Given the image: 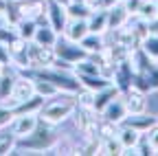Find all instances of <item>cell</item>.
Here are the masks:
<instances>
[{"label": "cell", "instance_id": "1", "mask_svg": "<svg viewBox=\"0 0 158 156\" xmlns=\"http://www.w3.org/2000/svg\"><path fill=\"white\" fill-rule=\"evenodd\" d=\"M22 75H29V77H37V79H46L51 82L59 92H68V95H75L81 84H79L77 75H73L70 70L66 68H57V66H46V68H27L22 70Z\"/></svg>", "mask_w": 158, "mask_h": 156}, {"label": "cell", "instance_id": "2", "mask_svg": "<svg viewBox=\"0 0 158 156\" xmlns=\"http://www.w3.org/2000/svg\"><path fill=\"white\" fill-rule=\"evenodd\" d=\"M77 108V101H75V95H68V92H62V97L51 103H44L42 110H40V119H42L44 123L48 125H57L66 121L68 116H73Z\"/></svg>", "mask_w": 158, "mask_h": 156}, {"label": "cell", "instance_id": "3", "mask_svg": "<svg viewBox=\"0 0 158 156\" xmlns=\"http://www.w3.org/2000/svg\"><path fill=\"white\" fill-rule=\"evenodd\" d=\"M55 143H57L55 132H53L51 125L44 123L42 119H40L37 128H35L31 134L22 136V139H18V147H22V150H27V152H46V150H53Z\"/></svg>", "mask_w": 158, "mask_h": 156}, {"label": "cell", "instance_id": "4", "mask_svg": "<svg viewBox=\"0 0 158 156\" xmlns=\"http://www.w3.org/2000/svg\"><path fill=\"white\" fill-rule=\"evenodd\" d=\"M55 53H57V57L59 60H64V62H68V64H77V62H81V60H86V57H90L88 55V51L81 46V44H77V42H70V40H62V37H57V42H55Z\"/></svg>", "mask_w": 158, "mask_h": 156}, {"label": "cell", "instance_id": "5", "mask_svg": "<svg viewBox=\"0 0 158 156\" xmlns=\"http://www.w3.org/2000/svg\"><path fill=\"white\" fill-rule=\"evenodd\" d=\"M35 95V82H33V77H29V75H20V77H15V82H13V92H11V97L2 103V106H7V108H13L15 103H20V101H27L29 97H33Z\"/></svg>", "mask_w": 158, "mask_h": 156}, {"label": "cell", "instance_id": "6", "mask_svg": "<svg viewBox=\"0 0 158 156\" xmlns=\"http://www.w3.org/2000/svg\"><path fill=\"white\" fill-rule=\"evenodd\" d=\"M29 60H31V68H46V66L55 64L57 53L53 46H42V44L29 42Z\"/></svg>", "mask_w": 158, "mask_h": 156}, {"label": "cell", "instance_id": "7", "mask_svg": "<svg viewBox=\"0 0 158 156\" xmlns=\"http://www.w3.org/2000/svg\"><path fill=\"white\" fill-rule=\"evenodd\" d=\"M132 82H134V64H132V60L127 57V60H123V62L116 64L114 75H112V84L118 88L121 95H125L132 88Z\"/></svg>", "mask_w": 158, "mask_h": 156}, {"label": "cell", "instance_id": "8", "mask_svg": "<svg viewBox=\"0 0 158 156\" xmlns=\"http://www.w3.org/2000/svg\"><path fill=\"white\" fill-rule=\"evenodd\" d=\"M46 22L62 35L66 29V22H68L66 7L62 2H57V0H46Z\"/></svg>", "mask_w": 158, "mask_h": 156}, {"label": "cell", "instance_id": "9", "mask_svg": "<svg viewBox=\"0 0 158 156\" xmlns=\"http://www.w3.org/2000/svg\"><path fill=\"white\" fill-rule=\"evenodd\" d=\"M99 116L101 119H106V121H112V123H123L125 121V116H127V108H125V101H123V95H118V97H114V99L99 112Z\"/></svg>", "mask_w": 158, "mask_h": 156}, {"label": "cell", "instance_id": "10", "mask_svg": "<svg viewBox=\"0 0 158 156\" xmlns=\"http://www.w3.org/2000/svg\"><path fill=\"white\" fill-rule=\"evenodd\" d=\"M88 33H90V29H88V20H81V18H68L66 29H64V37H66V40L79 44Z\"/></svg>", "mask_w": 158, "mask_h": 156}, {"label": "cell", "instance_id": "11", "mask_svg": "<svg viewBox=\"0 0 158 156\" xmlns=\"http://www.w3.org/2000/svg\"><path fill=\"white\" fill-rule=\"evenodd\" d=\"M37 123H40V114H18L11 123V130L15 132L18 139H22L37 128Z\"/></svg>", "mask_w": 158, "mask_h": 156}, {"label": "cell", "instance_id": "12", "mask_svg": "<svg viewBox=\"0 0 158 156\" xmlns=\"http://www.w3.org/2000/svg\"><path fill=\"white\" fill-rule=\"evenodd\" d=\"M130 20V11L125 7V2H116L114 7L108 9V29L118 31L121 27H125Z\"/></svg>", "mask_w": 158, "mask_h": 156}, {"label": "cell", "instance_id": "13", "mask_svg": "<svg viewBox=\"0 0 158 156\" xmlns=\"http://www.w3.org/2000/svg\"><path fill=\"white\" fill-rule=\"evenodd\" d=\"M123 101H125L127 114H138V112H145V110H147V99H145V92L136 90V88H130V90L123 95Z\"/></svg>", "mask_w": 158, "mask_h": 156}, {"label": "cell", "instance_id": "14", "mask_svg": "<svg viewBox=\"0 0 158 156\" xmlns=\"http://www.w3.org/2000/svg\"><path fill=\"white\" fill-rule=\"evenodd\" d=\"M77 79H79V84H81V88H88L92 92L103 90V88H108L112 84L110 77H106L101 73H97V75H77Z\"/></svg>", "mask_w": 158, "mask_h": 156}, {"label": "cell", "instance_id": "15", "mask_svg": "<svg viewBox=\"0 0 158 156\" xmlns=\"http://www.w3.org/2000/svg\"><path fill=\"white\" fill-rule=\"evenodd\" d=\"M57 37H59V33H57V31H55L48 22H44V24H37L35 35H33V40H31V42L42 44V46H55Z\"/></svg>", "mask_w": 158, "mask_h": 156}, {"label": "cell", "instance_id": "16", "mask_svg": "<svg viewBox=\"0 0 158 156\" xmlns=\"http://www.w3.org/2000/svg\"><path fill=\"white\" fill-rule=\"evenodd\" d=\"M125 125L138 130V132H147L149 128L156 125V116L147 114V112H138V114H127L125 116Z\"/></svg>", "mask_w": 158, "mask_h": 156}, {"label": "cell", "instance_id": "17", "mask_svg": "<svg viewBox=\"0 0 158 156\" xmlns=\"http://www.w3.org/2000/svg\"><path fill=\"white\" fill-rule=\"evenodd\" d=\"M44 106V97H40V95H33L29 97L27 101H20L13 106V114H40V110H42Z\"/></svg>", "mask_w": 158, "mask_h": 156}, {"label": "cell", "instance_id": "18", "mask_svg": "<svg viewBox=\"0 0 158 156\" xmlns=\"http://www.w3.org/2000/svg\"><path fill=\"white\" fill-rule=\"evenodd\" d=\"M118 95H121V92H118V88L114 86V84H110L108 88H103V90H97L94 92V103H92V110L99 114V112H101L112 99H114V97H118Z\"/></svg>", "mask_w": 158, "mask_h": 156}, {"label": "cell", "instance_id": "19", "mask_svg": "<svg viewBox=\"0 0 158 156\" xmlns=\"http://www.w3.org/2000/svg\"><path fill=\"white\" fill-rule=\"evenodd\" d=\"M88 29L90 33L108 31V9H92V13L88 15Z\"/></svg>", "mask_w": 158, "mask_h": 156}, {"label": "cell", "instance_id": "20", "mask_svg": "<svg viewBox=\"0 0 158 156\" xmlns=\"http://www.w3.org/2000/svg\"><path fill=\"white\" fill-rule=\"evenodd\" d=\"M116 42H118V44H123V46H127L130 51H134V48L141 46L143 37L138 35L136 29H123V27H121V29L116 31Z\"/></svg>", "mask_w": 158, "mask_h": 156}, {"label": "cell", "instance_id": "21", "mask_svg": "<svg viewBox=\"0 0 158 156\" xmlns=\"http://www.w3.org/2000/svg\"><path fill=\"white\" fill-rule=\"evenodd\" d=\"M116 136H118V141H121L123 150H136L138 141H141V132L130 128V125H123L121 130L116 132Z\"/></svg>", "mask_w": 158, "mask_h": 156}, {"label": "cell", "instance_id": "22", "mask_svg": "<svg viewBox=\"0 0 158 156\" xmlns=\"http://www.w3.org/2000/svg\"><path fill=\"white\" fill-rule=\"evenodd\" d=\"M18 147V136L13 130L0 128V156H7Z\"/></svg>", "mask_w": 158, "mask_h": 156}, {"label": "cell", "instance_id": "23", "mask_svg": "<svg viewBox=\"0 0 158 156\" xmlns=\"http://www.w3.org/2000/svg\"><path fill=\"white\" fill-rule=\"evenodd\" d=\"M13 82H15V77L11 75L9 66H5V68H2V75H0V103H5L9 97H11V92H13Z\"/></svg>", "mask_w": 158, "mask_h": 156}, {"label": "cell", "instance_id": "24", "mask_svg": "<svg viewBox=\"0 0 158 156\" xmlns=\"http://www.w3.org/2000/svg\"><path fill=\"white\" fill-rule=\"evenodd\" d=\"M66 13H68V18H81V20H88V15L92 13V7L86 2V0H73L70 5H66Z\"/></svg>", "mask_w": 158, "mask_h": 156}, {"label": "cell", "instance_id": "25", "mask_svg": "<svg viewBox=\"0 0 158 156\" xmlns=\"http://www.w3.org/2000/svg\"><path fill=\"white\" fill-rule=\"evenodd\" d=\"M79 44L88 51V55H97V53H101L106 48L103 46V40H101V33H88Z\"/></svg>", "mask_w": 158, "mask_h": 156}, {"label": "cell", "instance_id": "26", "mask_svg": "<svg viewBox=\"0 0 158 156\" xmlns=\"http://www.w3.org/2000/svg\"><path fill=\"white\" fill-rule=\"evenodd\" d=\"M37 20H29V18H22L18 24H15V31H18V35L22 37V40H27V42H31L33 40V35H35V29H37Z\"/></svg>", "mask_w": 158, "mask_h": 156}, {"label": "cell", "instance_id": "27", "mask_svg": "<svg viewBox=\"0 0 158 156\" xmlns=\"http://www.w3.org/2000/svg\"><path fill=\"white\" fill-rule=\"evenodd\" d=\"M136 15L141 18V20L149 22L154 18H158V7H156V0H141V5L136 9Z\"/></svg>", "mask_w": 158, "mask_h": 156}, {"label": "cell", "instance_id": "28", "mask_svg": "<svg viewBox=\"0 0 158 156\" xmlns=\"http://www.w3.org/2000/svg\"><path fill=\"white\" fill-rule=\"evenodd\" d=\"M99 154H108V156H118L123 154V145L118 141V136H110V139H101V147Z\"/></svg>", "mask_w": 158, "mask_h": 156}, {"label": "cell", "instance_id": "29", "mask_svg": "<svg viewBox=\"0 0 158 156\" xmlns=\"http://www.w3.org/2000/svg\"><path fill=\"white\" fill-rule=\"evenodd\" d=\"M33 82H35V95L44 97V99H51V97L59 95V90H57L51 82H46V79H37V77H35Z\"/></svg>", "mask_w": 158, "mask_h": 156}, {"label": "cell", "instance_id": "30", "mask_svg": "<svg viewBox=\"0 0 158 156\" xmlns=\"http://www.w3.org/2000/svg\"><path fill=\"white\" fill-rule=\"evenodd\" d=\"M141 48H143L149 57L158 60V35H154V33L145 35V37H143V42H141Z\"/></svg>", "mask_w": 158, "mask_h": 156}, {"label": "cell", "instance_id": "31", "mask_svg": "<svg viewBox=\"0 0 158 156\" xmlns=\"http://www.w3.org/2000/svg\"><path fill=\"white\" fill-rule=\"evenodd\" d=\"M75 101H77V106H81V108H92V103H94V92L88 90V88H79V90L75 92Z\"/></svg>", "mask_w": 158, "mask_h": 156}, {"label": "cell", "instance_id": "32", "mask_svg": "<svg viewBox=\"0 0 158 156\" xmlns=\"http://www.w3.org/2000/svg\"><path fill=\"white\" fill-rule=\"evenodd\" d=\"M116 123H112V121H106V119H101L99 121V130H97V134H99V139H110V136H116Z\"/></svg>", "mask_w": 158, "mask_h": 156}, {"label": "cell", "instance_id": "33", "mask_svg": "<svg viewBox=\"0 0 158 156\" xmlns=\"http://www.w3.org/2000/svg\"><path fill=\"white\" fill-rule=\"evenodd\" d=\"M53 154H79V147H75L68 139H64V141L57 139V143L53 145Z\"/></svg>", "mask_w": 158, "mask_h": 156}, {"label": "cell", "instance_id": "34", "mask_svg": "<svg viewBox=\"0 0 158 156\" xmlns=\"http://www.w3.org/2000/svg\"><path fill=\"white\" fill-rule=\"evenodd\" d=\"M15 119V114H13V108H7L0 103V128H9Z\"/></svg>", "mask_w": 158, "mask_h": 156}, {"label": "cell", "instance_id": "35", "mask_svg": "<svg viewBox=\"0 0 158 156\" xmlns=\"http://www.w3.org/2000/svg\"><path fill=\"white\" fill-rule=\"evenodd\" d=\"M147 141H149V145H152L154 154H158V123H156L154 128H149V130H147Z\"/></svg>", "mask_w": 158, "mask_h": 156}, {"label": "cell", "instance_id": "36", "mask_svg": "<svg viewBox=\"0 0 158 156\" xmlns=\"http://www.w3.org/2000/svg\"><path fill=\"white\" fill-rule=\"evenodd\" d=\"M0 64L2 66H11V53H9V46L0 42Z\"/></svg>", "mask_w": 158, "mask_h": 156}, {"label": "cell", "instance_id": "37", "mask_svg": "<svg viewBox=\"0 0 158 156\" xmlns=\"http://www.w3.org/2000/svg\"><path fill=\"white\" fill-rule=\"evenodd\" d=\"M136 154H143V156H149V154H154V150H152V145H149V141L145 139H141L138 141V145H136Z\"/></svg>", "mask_w": 158, "mask_h": 156}, {"label": "cell", "instance_id": "38", "mask_svg": "<svg viewBox=\"0 0 158 156\" xmlns=\"http://www.w3.org/2000/svg\"><path fill=\"white\" fill-rule=\"evenodd\" d=\"M5 7H7V2H5V0H0V13L5 11Z\"/></svg>", "mask_w": 158, "mask_h": 156}, {"label": "cell", "instance_id": "39", "mask_svg": "<svg viewBox=\"0 0 158 156\" xmlns=\"http://www.w3.org/2000/svg\"><path fill=\"white\" fill-rule=\"evenodd\" d=\"M57 2H62V5L66 7V5H70V2H73V0H57Z\"/></svg>", "mask_w": 158, "mask_h": 156}, {"label": "cell", "instance_id": "40", "mask_svg": "<svg viewBox=\"0 0 158 156\" xmlns=\"http://www.w3.org/2000/svg\"><path fill=\"white\" fill-rule=\"evenodd\" d=\"M5 2H7V5H9V2H15V0H5Z\"/></svg>", "mask_w": 158, "mask_h": 156}, {"label": "cell", "instance_id": "41", "mask_svg": "<svg viewBox=\"0 0 158 156\" xmlns=\"http://www.w3.org/2000/svg\"><path fill=\"white\" fill-rule=\"evenodd\" d=\"M156 123H158V116H156Z\"/></svg>", "mask_w": 158, "mask_h": 156}, {"label": "cell", "instance_id": "42", "mask_svg": "<svg viewBox=\"0 0 158 156\" xmlns=\"http://www.w3.org/2000/svg\"><path fill=\"white\" fill-rule=\"evenodd\" d=\"M156 7H158V0H156Z\"/></svg>", "mask_w": 158, "mask_h": 156}, {"label": "cell", "instance_id": "43", "mask_svg": "<svg viewBox=\"0 0 158 156\" xmlns=\"http://www.w3.org/2000/svg\"><path fill=\"white\" fill-rule=\"evenodd\" d=\"M0 75H2V73H0Z\"/></svg>", "mask_w": 158, "mask_h": 156}, {"label": "cell", "instance_id": "44", "mask_svg": "<svg viewBox=\"0 0 158 156\" xmlns=\"http://www.w3.org/2000/svg\"><path fill=\"white\" fill-rule=\"evenodd\" d=\"M156 62H158V60H156Z\"/></svg>", "mask_w": 158, "mask_h": 156}]
</instances>
